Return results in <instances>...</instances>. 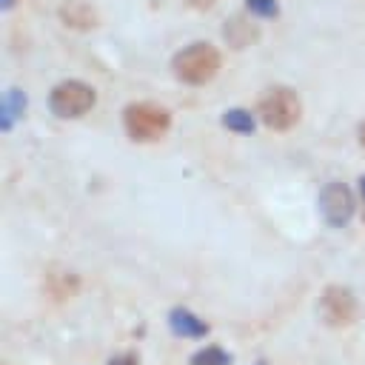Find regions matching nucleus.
<instances>
[{
    "instance_id": "nucleus-6",
    "label": "nucleus",
    "mask_w": 365,
    "mask_h": 365,
    "mask_svg": "<svg viewBox=\"0 0 365 365\" xmlns=\"http://www.w3.org/2000/svg\"><path fill=\"white\" fill-rule=\"evenodd\" d=\"M356 297L342 285H328L319 297V314L328 325H348L356 319Z\"/></svg>"
},
{
    "instance_id": "nucleus-12",
    "label": "nucleus",
    "mask_w": 365,
    "mask_h": 365,
    "mask_svg": "<svg viewBox=\"0 0 365 365\" xmlns=\"http://www.w3.org/2000/svg\"><path fill=\"white\" fill-rule=\"evenodd\" d=\"M23 106H26V97H23L20 91H9V94H6V106H3V114H6L3 125H6V128L11 125V117H14L17 111H23Z\"/></svg>"
},
{
    "instance_id": "nucleus-9",
    "label": "nucleus",
    "mask_w": 365,
    "mask_h": 365,
    "mask_svg": "<svg viewBox=\"0 0 365 365\" xmlns=\"http://www.w3.org/2000/svg\"><path fill=\"white\" fill-rule=\"evenodd\" d=\"M225 40H228L231 46L242 48V46H248L251 40H257V29H254L251 23H245L242 17H234V20L225 26Z\"/></svg>"
},
{
    "instance_id": "nucleus-16",
    "label": "nucleus",
    "mask_w": 365,
    "mask_h": 365,
    "mask_svg": "<svg viewBox=\"0 0 365 365\" xmlns=\"http://www.w3.org/2000/svg\"><path fill=\"white\" fill-rule=\"evenodd\" d=\"M359 188H362V200H365V177L359 180Z\"/></svg>"
},
{
    "instance_id": "nucleus-14",
    "label": "nucleus",
    "mask_w": 365,
    "mask_h": 365,
    "mask_svg": "<svg viewBox=\"0 0 365 365\" xmlns=\"http://www.w3.org/2000/svg\"><path fill=\"white\" fill-rule=\"evenodd\" d=\"M108 365H137V356H134V354H120V356H114Z\"/></svg>"
},
{
    "instance_id": "nucleus-10",
    "label": "nucleus",
    "mask_w": 365,
    "mask_h": 365,
    "mask_svg": "<svg viewBox=\"0 0 365 365\" xmlns=\"http://www.w3.org/2000/svg\"><path fill=\"white\" fill-rule=\"evenodd\" d=\"M222 125L237 131V134H251L254 131V117L251 111H242V108H231L222 114Z\"/></svg>"
},
{
    "instance_id": "nucleus-2",
    "label": "nucleus",
    "mask_w": 365,
    "mask_h": 365,
    "mask_svg": "<svg viewBox=\"0 0 365 365\" xmlns=\"http://www.w3.org/2000/svg\"><path fill=\"white\" fill-rule=\"evenodd\" d=\"M257 114L259 120L271 128V131H288L299 123L302 117V103L297 97V91L285 88V86H277V88H268L262 97H259V106H257Z\"/></svg>"
},
{
    "instance_id": "nucleus-7",
    "label": "nucleus",
    "mask_w": 365,
    "mask_h": 365,
    "mask_svg": "<svg viewBox=\"0 0 365 365\" xmlns=\"http://www.w3.org/2000/svg\"><path fill=\"white\" fill-rule=\"evenodd\" d=\"M60 17L66 26L71 29H94L97 26V11L91 9V3L86 0H68L63 9H60Z\"/></svg>"
},
{
    "instance_id": "nucleus-13",
    "label": "nucleus",
    "mask_w": 365,
    "mask_h": 365,
    "mask_svg": "<svg viewBox=\"0 0 365 365\" xmlns=\"http://www.w3.org/2000/svg\"><path fill=\"white\" fill-rule=\"evenodd\" d=\"M248 11L251 14H262V17H274L277 14V3L274 0H248Z\"/></svg>"
},
{
    "instance_id": "nucleus-15",
    "label": "nucleus",
    "mask_w": 365,
    "mask_h": 365,
    "mask_svg": "<svg viewBox=\"0 0 365 365\" xmlns=\"http://www.w3.org/2000/svg\"><path fill=\"white\" fill-rule=\"evenodd\" d=\"M359 143H362V145H365V123H362V125H359Z\"/></svg>"
},
{
    "instance_id": "nucleus-8",
    "label": "nucleus",
    "mask_w": 365,
    "mask_h": 365,
    "mask_svg": "<svg viewBox=\"0 0 365 365\" xmlns=\"http://www.w3.org/2000/svg\"><path fill=\"white\" fill-rule=\"evenodd\" d=\"M168 325H171V331H174L177 336H188V339H200V336L208 334V325H205L202 319H197V317H194L191 311H185V308H174L171 317H168Z\"/></svg>"
},
{
    "instance_id": "nucleus-4",
    "label": "nucleus",
    "mask_w": 365,
    "mask_h": 365,
    "mask_svg": "<svg viewBox=\"0 0 365 365\" xmlns=\"http://www.w3.org/2000/svg\"><path fill=\"white\" fill-rule=\"evenodd\" d=\"M97 103V94L91 86H86L83 80H63L51 88L48 94V108L63 117V120H74L83 117L86 111H91Z\"/></svg>"
},
{
    "instance_id": "nucleus-1",
    "label": "nucleus",
    "mask_w": 365,
    "mask_h": 365,
    "mask_svg": "<svg viewBox=\"0 0 365 365\" xmlns=\"http://www.w3.org/2000/svg\"><path fill=\"white\" fill-rule=\"evenodd\" d=\"M171 68H174L177 80L188 83V86H205L220 71V51L211 43H191L174 54Z\"/></svg>"
},
{
    "instance_id": "nucleus-3",
    "label": "nucleus",
    "mask_w": 365,
    "mask_h": 365,
    "mask_svg": "<svg viewBox=\"0 0 365 365\" xmlns=\"http://www.w3.org/2000/svg\"><path fill=\"white\" fill-rule=\"evenodd\" d=\"M123 125L131 140L151 143V140H160L171 128V114L157 103H131L123 111Z\"/></svg>"
},
{
    "instance_id": "nucleus-5",
    "label": "nucleus",
    "mask_w": 365,
    "mask_h": 365,
    "mask_svg": "<svg viewBox=\"0 0 365 365\" xmlns=\"http://www.w3.org/2000/svg\"><path fill=\"white\" fill-rule=\"evenodd\" d=\"M354 208H356V202L345 182H328L319 191V211L328 225H334V228L348 225V220L354 217Z\"/></svg>"
},
{
    "instance_id": "nucleus-11",
    "label": "nucleus",
    "mask_w": 365,
    "mask_h": 365,
    "mask_svg": "<svg viewBox=\"0 0 365 365\" xmlns=\"http://www.w3.org/2000/svg\"><path fill=\"white\" fill-rule=\"evenodd\" d=\"M191 365H231V356L220 345H208L191 356Z\"/></svg>"
}]
</instances>
